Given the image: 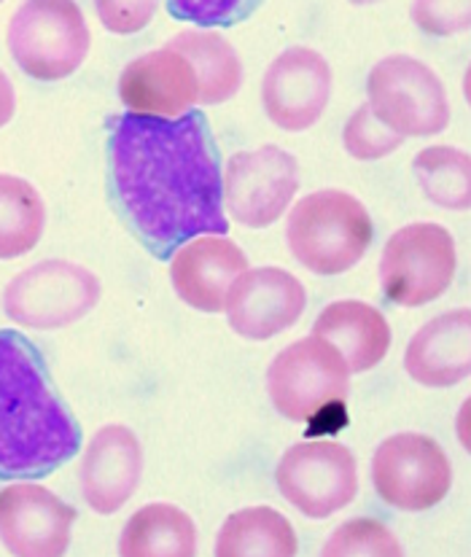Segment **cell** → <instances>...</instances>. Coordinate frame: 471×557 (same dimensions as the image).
<instances>
[{
    "label": "cell",
    "mask_w": 471,
    "mask_h": 557,
    "mask_svg": "<svg viewBox=\"0 0 471 557\" xmlns=\"http://www.w3.org/2000/svg\"><path fill=\"white\" fill-rule=\"evenodd\" d=\"M108 159L113 202L157 259L197 235L230 232L219 149L202 111L111 116Z\"/></svg>",
    "instance_id": "cell-1"
},
{
    "label": "cell",
    "mask_w": 471,
    "mask_h": 557,
    "mask_svg": "<svg viewBox=\"0 0 471 557\" xmlns=\"http://www.w3.org/2000/svg\"><path fill=\"white\" fill-rule=\"evenodd\" d=\"M82 450V429L49 380L36 345L0 332V480H36Z\"/></svg>",
    "instance_id": "cell-2"
},
{
    "label": "cell",
    "mask_w": 471,
    "mask_h": 557,
    "mask_svg": "<svg viewBox=\"0 0 471 557\" xmlns=\"http://www.w3.org/2000/svg\"><path fill=\"white\" fill-rule=\"evenodd\" d=\"M294 259L315 275H343L354 270L372 246L374 224L354 195L321 189L294 205L286 226Z\"/></svg>",
    "instance_id": "cell-3"
},
{
    "label": "cell",
    "mask_w": 471,
    "mask_h": 557,
    "mask_svg": "<svg viewBox=\"0 0 471 557\" xmlns=\"http://www.w3.org/2000/svg\"><path fill=\"white\" fill-rule=\"evenodd\" d=\"M16 65L36 82H62L84 65L89 27L76 0H25L9 25Z\"/></svg>",
    "instance_id": "cell-4"
},
{
    "label": "cell",
    "mask_w": 471,
    "mask_h": 557,
    "mask_svg": "<svg viewBox=\"0 0 471 557\" xmlns=\"http://www.w3.org/2000/svg\"><path fill=\"white\" fill-rule=\"evenodd\" d=\"M100 294V277L92 270L65 259H47L27 267L5 286L3 310L20 326L57 332L87 318Z\"/></svg>",
    "instance_id": "cell-5"
},
{
    "label": "cell",
    "mask_w": 471,
    "mask_h": 557,
    "mask_svg": "<svg viewBox=\"0 0 471 557\" xmlns=\"http://www.w3.org/2000/svg\"><path fill=\"white\" fill-rule=\"evenodd\" d=\"M350 372L343 354L321 337H305L275 356L267 391L283 418L313 423L326 409L348 399Z\"/></svg>",
    "instance_id": "cell-6"
},
{
    "label": "cell",
    "mask_w": 471,
    "mask_h": 557,
    "mask_svg": "<svg viewBox=\"0 0 471 557\" xmlns=\"http://www.w3.org/2000/svg\"><path fill=\"white\" fill-rule=\"evenodd\" d=\"M369 108L401 138H429L450 124L442 78L410 54H391L367 78Z\"/></svg>",
    "instance_id": "cell-7"
},
{
    "label": "cell",
    "mask_w": 471,
    "mask_h": 557,
    "mask_svg": "<svg viewBox=\"0 0 471 557\" xmlns=\"http://www.w3.org/2000/svg\"><path fill=\"white\" fill-rule=\"evenodd\" d=\"M458 270L453 235L439 224L401 226L380 256V286L396 307H423L450 288Z\"/></svg>",
    "instance_id": "cell-8"
},
{
    "label": "cell",
    "mask_w": 471,
    "mask_h": 557,
    "mask_svg": "<svg viewBox=\"0 0 471 557\" xmlns=\"http://www.w3.org/2000/svg\"><path fill=\"white\" fill-rule=\"evenodd\" d=\"M372 482L388 507L425 511L445 502L453 469L439 442L425 434H396L377 447L372 458Z\"/></svg>",
    "instance_id": "cell-9"
},
{
    "label": "cell",
    "mask_w": 471,
    "mask_h": 557,
    "mask_svg": "<svg viewBox=\"0 0 471 557\" xmlns=\"http://www.w3.org/2000/svg\"><path fill=\"white\" fill-rule=\"evenodd\" d=\"M281 496L310 520L337 515L359 491L354 453L337 442H299L275 469Z\"/></svg>",
    "instance_id": "cell-10"
},
{
    "label": "cell",
    "mask_w": 471,
    "mask_h": 557,
    "mask_svg": "<svg viewBox=\"0 0 471 557\" xmlns=\"http://www.w3.org/2000/svg\"><path fill=\"white\" fill-rule=\"evenodd\" d=\"M224 208L237 224L267 230L292 205L299 189V164L281 146L240 151L226 162Z\"/></svg>",
    "instance_id": "cell-11"
},
{
    "label": "cell",
    "mask_w": 471,
    "mask_h": 557,
    "mask_svg": "<svg viewBox=\"0 0 471 557\" xmlns=\"http://www.w3.org/2000/svg\"><path fill=\"white\" fill-rule=\"evenodd\" d=\"M332 95V67L310 47H292L272 60L262 84V106L272 124L286 133L310 129Z\"/></svg>",
    "instance_id": "cell-12"
},
{
    "label": "cell",
    "mask_w": 471,
    "mask_h": 557,
    "mask_svg": "<svg viewBox=\"0 0 471 557\" xmlns=\"http://www.w3.org/2000/svg\"><path fill=\"white\" fill-rule=\"evenodd\" d=\"M308 307V292L302 281L281 267L246 270L226 294V315L232 332L262 343L286 332L302 318Z\"/></svg>",
    "instance_id": "cell-13"
},
{
    "label": "cell",
    "mask_w": 471,
    "mask_h": 557,
    "mask_svg": "<svg viewBox=\"0 0 471 557\" xmlns=\"http://www.w3.org/2000/svg\"><path fill=\"white\" fill-rule=\"evenodd\" d=\"M76 509L30 482L0 491V542L11 555L60 557L71 547Z\"/></svg>",
    "instance_id": "cell-14"
},
{
    "label": "cell",
    "mask_w": 471,
    "mask_h": 557,
    "mask_svg": "<svg viewBox=\"0 0 471 557\" xmlns=\"http://www.w3.org/2000/svg\"><path fill=\"white\" fill-rule=\"evenodd\" d=\"M119 98L129 113L178 119L197 102L195 67L170 47L146 51L119 76Z\"/></svg>",
    "instance_id": "cell-15"
},
{
    "label": "cell",
    "mask_w": 471,
    "mask_h": 557,
    "mask_svg": "<svg viewBox=\"0 0 471 557\" xmlns=\"http://www.w3.org/2000/svg\"><path fill=\"white\" fill-rule=\"evenodd\" d=\"M248 270V256L224 235L200 237L170 256V281L181 302L200 312H221L232 283Z\"/></svg>",
    "instance_id": "cell-16"
},
{
    "label": "cell",
    "mask_w": 471,
    "mask_h": 557,
    "mask_svg": "<svg viewBox=\"0 0 471 557\" xmlns=\"http://www.w3.org/2000/svg\"><path fill=\"white\" fill-rule=\"evenodd\" d=\"M144 474V450L127 425H103L82 458V493L98 515H113L133 498Z\"/></svg>",
    "instance_id": "cell-17"
},
{
    "label": "cell",
    "mask_w": 471,
    "mask_h": 557,
    "mask_svg": "<svg viewBox=\"0 0 471 557\" xmlns=\"http://www.w3.org/2000/svg\"><path fill=\"white\" fill-rule=\"evenodd\" d=\"M405 369L425 388H450L471 372V312H445L425 323L405 350Z\"/></svg>",
    "instance_id": "cell-18"
},
{
    "label": "cell",
    "mask_w": 471,
    "mask_h": 557,
    "mask_svg": "<svg viewBox=\"0 0 471 557\" xmlns=\"http://www.w3.org/2000/svg\"><path fill=\"white\" fill-rule=\"evenodd\" d=\"M313 334L343 354L350 374L374 369L391 348V326L385 315L359 299H339L321 310Z\"/></svg>",
    "instance_id": "cell-19"
},
{
    "label": "cell",
    "mask_w": 471,
    "mask_h": 557,
    "mask_svg": "<svg viewBox=\"0 0 471 557\" xmlns=\"http://www.w3.org/2000/svg\"><path fill=\"white\" fill-rule=\"evenodd\" d=\"M170 49L181 51L191 62L197 76V102L219 106L235 98L243 87V62L232 44L219 33L184 30L170 38Z\"/></svg>",
    "instance_id": "cell-20"
},
{
    "label": "cell",
    "mask_w": 471,
    "mask_h": 557,
    "mask_svg": "<svg viewBox=\"0 0 471 557\" xmlns=\"http://www.w3.org/2000/svg\"><path fill=\"white\" fill-rule=\"evenodd\" d=\"M119 553L124 557H191L197 553L195 520L173 504H149L127 520Z\"/></svg>",
    "instance_id": "cell-21"
},
{
    "label": "cell",
    "mask_w": 471,
    "mask_h": 557,
    "mask_svg": "<svg viewBox=\"0 0 471 557\" xmlns=\"http://www.w3.org/2000/svg\"><path fill=\"white\" fill-rule=\"evenodd\" d=\"M297 533L281 511L248 507L226 517L215 542L219 557H294Z\"/></svg>",
    "instance_id": "cell-22"
},
{
    "label": "cell",
    "mask_w": 471,
    "mask_h": 557,
    "mask_svg": "<svg viewBox=\"0 0 471 557\" xmlns=\"http://www.w3.org/2000/svg\"><path fill=\"white\" fill-rule=\"evenodd\" d=\"M47 208L36 186L16 175L0 173V259L30 253L44 237Z\"/></svg>",
    "instance_id": "cell-23"
},
{
    "label": "cell",
    "mask_w": 471,
    "mask_h": 557,
    "mask_svg": "<svg viewBox=\"0 0 471 557\" xmlns=\"http://www.w3.org/2000/svg\"><path fill=\"white\" fill-rule=\"evenodd\" d=\"M420 191L447 210H467L471 202V159L463 149L431 146L412 162Z\"/></svg>",
    "instance_id": "cell-24"
},
{
    "label": "cell",
    "mask_w": 471,
    "mask_h": 557,
    "mask_svg": "<svg viewBox=\"0 0 471 557\" xmlns=\"http://www.w3.org/2000/svg\"><path fill=\"white\" fill-rule=\"evenodd\" d=\"M326 557H399L401 544L394 533L377 520L359 517L332 533V539L323 547Z\"/></svg>",
    "instance_id": "cell-25"
},
{
    "label": "cell",
    "mask_w": 471,
    "mask_h": 557,
    "mask_svg": "<svg viewBox=\"0 0 471 557\" xmlns=\"http://www.w3.org/2000/svg\"><path fill=\"white\" fill-rule=\"evenodd\" d=\"M343 144L345 151L354 159H361V162H374V159H385L388 153H394L405 144L399 133H394L391 127H385L377 116L372 113V108L361 106L356 108L354 116L348 119L343 129Z\"/></svg>",
    "instance_id": "cell-26"
},
{
    "label": "cell",
    "mask_w": 471,
    "mask_h": 557,
    "mask_svg": "<svg viewBox=\"0 0 471 557\" xmlns=\"http://www.w3.org/2000/svg\"><path fill=\"white\" fill-rule=\"evenodd\" d=\"M262 0H164L170 16L197 27H232L248 20Z\"/></svg>",
    "instance_id": "cell-27"
},
{
    "label": "cell",
    "mask_w": 471,
    "mask_h": 557,
    "mask_svg": "<svg viewBox=\"0 0 471 557\" xmlns=\"http://www.w3.org/2000/svg\"><path fill=\"white\" fill-rule=\"evenodd\" d=\"M412 20L429 36H458V33H467L471 25L469 0H416Z\"/></svg>",
    "instance_id": "cell-28"
},
{
    "label": "cell",
    "mask_w": 471,
    "mask_h": 557,
    "mask_svg": "<svg viewBox=\"0 0 471 557\" xmlns=\"http://www.w3.org/2000/svg\"><path fill=\"white\" fill-rule=\"evenodd\" d=\"M159 0H95L100 22L116 36H135L146 30L157 14Z\"/></svg>",
    "instance_id": "cell-29"
},
{
    "label": "cell",
    "mask_w": 471,
    "mask_h": 557,
    "mask_svg": "<svg viewBox=\"0 0 471 557\" xmlns=\"http://www.w3.org/2000/svg\"><path fill=\"white\" fill-rule=\"evenodd\" d=\"M14 111H16L14 84H11V78L0 71V127H5V124L14 119Z\"/></svg>",
    "instance_id": "cell-30"
},
{
    "label": "cell",
    "mask_w": 471,
    "mask_h": 557,
    "mask_svg": "<svg viewBox=\"0 0 471 557\" xmlns=\"http://www.w3.org/2000/svg\"><path fill=\"white\" fill-rule=\"evenodd\" d=\"M354 5H372V3H383V0H350Z\"/></svg>",
    "instance_id": "cell-31"
},
{
    "label": "cell",
    "mask_w": 471,
    "mask_h": 557,
    "mask_svg": "<svg viewBox=\"0 0 471 557\" xmlns=\"http://www.w3.org/2000/svg\"><path fill=\"white\" fill-rule=\"evenodd\" d=\"M0 3H3V0H0Z\"/></svg>",
    "instance_id": "cell-32"
}]
</instances>
